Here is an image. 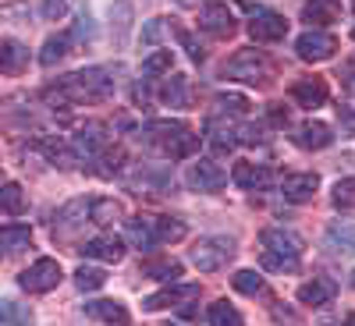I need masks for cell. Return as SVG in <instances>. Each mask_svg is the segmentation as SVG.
Wrapping results in <instances>:
<instances>
[{"label": "cell", "mask_w": 355, "mask_h": 326, "mask_svg": "<svg viewBox=\"0 0 355 326\" xmlns=\"http://www.w3.org/2000/svg\"><path fill=\"white\" fill-rule=\"evenodd\" d=\"M110 93H114V71L110 68H85V71H75V75L61 78V85L50 89L46 100L82 103V100H107Z\"/></svg>", "instance_id": "obj_1"}, {"label": "cell", "mask_w": 355, "mask_h": 326, "mask_svg": "<svg viewBox=\"0 0 355 326\" xmlns=\"http://www.w3.org/2000/svg\"><path fill=\"white\" fill-rule=\"evenodd\" d=\"M142 135L171 160H189L196 153V145H199V135L185 121H150L142 128Z\"/></svg>", "instance_id": "obj_2"}, {"label": "cell", "mask_w": 355, "mask_h": 326, "mask_svg": "<svg viewBox=\"0 0 355 326\" xmlns=\"http://www.w3.org/2000/svg\"><path fill=\"white\" fill-rule=\"evenodd\" d=\"M224 75L234 82H249V85H266L270 82V61L259 50H239L224 64Z\"/></svg>", "instance_id": "obj_3"}, {"label": "cell", "mask_w": 355, "mask_h": 326, "mask_svg": "<svg viewBox=\"0 0 355 326\" xmlns=\"http://www.w3.org/2000/svg\"><path fill=\"white\" fill-rule=\"evenodd\" d=\"M61 262L57 259H36L28 270H21V277H18V284L28 291V294H46V291H53L57 284H61Z\"/></svg>", "instance_id": "obj_4"}, {"label": "cell", "mask_w": 355, "mask_h": 326, "mask_svg": "<svg viewBox=\"0 0 355 326\" xmlns=\"http://www.w3.org/2000/svg\"><path fill=\"white\" fill-rule=\"evenodd\" d=\"M245 11L252 15V21H249V36H252L256 43H277V39L288 36V21H284V15L266 11V8H249V4H245Z\"/></svg>", "instance_id": "obj_5"}, {"label": "cell", "mask_w": 355, "mask_h": 326, "mask_svg": "<svg viewBox=\"0 0 355 326\" xmlns=\"http://www.w3.org/2000/svg\"><path fill=\"white\" fill-rule=\"evenodd\" d=\"M234 255V242L231 238H202L196 248H192V262L199 266L202 273H214Z\"/></svg>", "instance_id": "obj_6"}, {"label": "cell", "mask_w": 355, "mask_h": 326, "mask_svg": "<svg viewBox=\"0 0 355 326\" xmlns=\"http://www.w3.org/2000/svg\"><path fill=\"white\" fill-rule=\"evenodd\" d=\"M334 50H338V39L331 33H320V28H309V33H302L299 39H295V53H299L302 61H309V64L331 61Z\"/></svg>", "instance_id": "obj_7"}, {"label": "cell", "mask_w": 355, "mask_h": 326, "mask_svg": "<svg viewBox=\"0 0 355 326\" xmlns=\"http://www.w3.org/2000/svg\"><path fill=\"white\" fill-rule=\"evenodd\" d=\"M259 245L266 252H277V255H291V259H299L302 255V238L295 230H284V227H266L259 234Z\"/></svg>", "instance_id": "obj_8"}, {"label": "cell", "mask_w": 355, "mask_h": 326, "mask_svg": "<svg viewBox=\"0 0 355 326\" xmlns=\"http://www.w3.org/2000/svg\"><path fill=\"white\" fill-rule=\"evenodd\" d=\"M199 298V284H174V287H164L157 294H150V298L142 302L146 312H160V309H171V305H182V302H192Z\"/></svg>", "instance_id": "obj_9"}, {"label": "cell", "mask_w": 355, "mask_h": 326, "mask_svg": "<svg viewBox=\"0 0 355 326\" xmlns=\"http://www.w3.org/2000/svg\"><path fill=\"white\" fill-rule=\"evenodd\" d=\"M199 28L217 36V39H227L234 33V15L227 11V4H206L199 11Z\"/></svg>", "instance_id": "obj_10"}, {"label": "cell", "mask_w": 355, "mask_h": 326, "mask_svg": "<svg viewBox=\"0 0 355 326\" xmlns=\"http://www.w3.org/2000/svg\"><path fill=\"white\" fill-rule=\"evenodd\" d=\"M224 181H227V174H224V167L214 163V160H196V163L189 167V185H192L196 192H217Z\"/></svg>", "instance_id": "obj_11"}, {"label": "cell", "mask_w": 355, "mask_h": 326, "mask_svg": "<svg viewBox=\"0 0 355 326\" xmlns=\"http://www.w3.org/2000/svg\"><path fill=\"white\" fill-rule=\"evenodd\" d=\"M71 145H75V153H78V156H93V153H100L103 145H107V125H103V121H85V125H78Z\"/></svg>", "instance_id": "obj_12"}, {"label": "cell", "mask_w": 355, "mask_h": 326, "mask_svg": "<svg viewBox=\"0 0 355 326\" xmlns=\"http://www.w3.org/2000/svg\"><path fill=\"white\" fill-rule=\"evenodd\" d=\"M125 238L135 248H157L160 245V234H157V217H132L125 220Z\"/></svg>", "instance_id": "obj_13"}, {"label": "cell", "mask_w": 355, "mask_h": 326, "mask_svg": "<svg viewBox=\"0 0 355 326\" xmlns=\"http://www.w3.org/2000/svg\"><path fill=\"white\" fill-rule=\"evenodd\" d=\"M291 100L299 103V107H306V110H313V107H323L327 103V82L323 78H299L291 85Z\"/></svg>", "instance_id": "obj_14"}, {"label": "cell", "mask_w": 355, "mask_h": 326, "mask_svg": "<svg viewBox=\"0 0 355 326\" xmlns=\"http://www.w3.org/2000/svg\"><path fill=\"white\" fill-rule=\"evenodd\" d=\"M291 138H295V145H299V150H327V145L334 142L331 128L323 125V121H306V125H299Z\"/></svg>", "instance_id": "obj_15"}, {"label": "cell", "mask_w": 355, "mask_h": 326, "mask_svg": "<svg viewBox=\"0 0 355 326\" xmlns=\"http://www.w3.org/2000/svg\"><path fill=\"white\" fill-rule=\"evenodd\" d=\"M85 259H100V262H121L125 259V245L121 238H114V234H103V238H93L78 248Z\"/></svg>", "instance_id": "obj_16"}, {"label": "cell", "mask_w": 355, "mask_h": 326, "mask_svg": "<svg viewBox=\"0 0 355 326\" xmlns=\"http://www.w3.org/2000/svg\"><path fill=\"white\" fill-rule=\"evenodd\" d=\"M316 188H320V177L316 174H291V177H284L281 195L288 202H309L316 195Z\"/></svg>", "instance_id": "obj_17"}, {"label": "cell", "mask_w": 355, "mask_h": 326, "mask_svg": "<svg viewBox=\"0 0 355 326\" xmlns=\"http://www.w3.org/2000/svg\"><path fill=\"white\" fill-rule=\"evenodd\" d=\"M334 294H338V284L331 277H313L309 284L299 287V302L302 305H327V302H334Z\"/></svg>", "instance_id": "obj_18"}, {"label": "cell", "mask_w": 355, "mask_h": 326, "mask_svg": "<svg viewBox=\"0 0 355 326\" xmlns=\"http://www.w3.org/2000/svg\"><path fill=\"white\" fill-rule=\"evenodd\" d=\"M85 316H93L107 326H128V309L114 298H100V302H89L85 305Z\"/></svg>", "instance_id": "obj_19"}, {"label": "cell", "mask_w": 355, "mask_h": 326, "mask_svg": "<svg viewBox=\"0 0 355 326\" xmlns=\"http://www.w3.org/2000/svg\"><path fill=\"white\" fill-rule=\"evenodd\" d=\"M25 64H28V46L18 39H0V71L18 75L25 71Z\"/></svg>", "instance_id": "obj_20"}, {"label": "cell", "mask_w": 355, "mask_h": 326, "mask_svg": "<svg viewBox=\"0 0 355 326\" xmlns=\"http://www.w3.org/2000/svg\"><path fill=\"white\" fill-rule=\"evenodd\" d=\"M231 181L239 185V188H263L266 181H270V170L266 167H259V163H234V170H231Z\"/></svg>", "instance_id": "obj_21"}, {"label": "cell", "mask_w": 355, "mask_h": 326, "mask_svg": "<svg viewBox=\"0 0 355 326\" xmlns=\"http://www.w3.org/2000/svg\"><path fill=\"white\" fill-rule=\"evenodd\" d=\"M338 15H341L338 0H309L302 8V21H309V25H331V21H338Z\"/></svg>", "instance_id": "obj_22"}, {"label": "cell", "mask_w": 355, "mask_h": 326, "mask_svg": "<svg viewBox=\"0 0 355 326\" xmlns=\"http://www.w3.org/2000/svg\"><path fill=\"white\" fill-rule=\"evenodd\" d=\"M114 220H121V202H117V199H96V202H89V224L110 227Z\"/></svg>", "instance_id": "obj_23"}, {"label": "cell", "mask_w": 355, "mask_h": 326, "mask_svg": "<svg viewBox=\"0 0 355 326\" xmlns=\"http://www.w3.org/2000/svg\"><path fill=\"white\" fill-rule=\"evenodd\" d=\"M28 242H33V227H28V224H8V227H0V248H4V252H18Z\"/></svg>", "instance_id": "obj_24"}, {"label": "cell", "mask_w": 355, "mask_h": 326, "mask_svg": "<svg viewBox=\"0 0 355 326\" xmlns=\"http://www.w3.org/2000/svg\"><path fill=\"white\" fill-rule=\"evenodd\" d=\"M68 46H71V36H68V33L50 36V39L43 43V50H40V64H43V68H53L57 61H64V57L71 53Z\"/></svg>", "instance_id": "obj_25"}, {"label": "cell", "mask_w": 355, "mask_h": 326, "mask_svg": "<svg viewBox=\"0 0 355 326\" xmlns=\"http://www.w3.org/2000/svg\"><path fill=\"white\" fill-rule=\"evenodd\" d=\"M142 277L178 280V277H182V262H178V259H146V262H142Z\"/></svg>", "instance_id": "obj_26"}, {"label": "cell", "mask_w": 355, "mask_h": 326, "mask_svg": "<svg viewBox=\"0 0 355 326\" xmlns=\"http://www.w3.org/2000/svg\"><path fill=\"white\" fill-rule=\"evenodd\" d=\"M0 210L11 213V217H21L25 213V192H21V185H15V181L0 185Z\"/></svg>", "instance_id": "obj_27"}, {"label": "cell", "mask_w": 355, "mask_h": 326, "mask_svg": "<svg viewBox=\"0 0 355 326\" xmlns=\"http://www.w3.org/2000/svg\"><path fill=\"white\" fill-rule=\"evenodd\" d=\"M160 96H164V103H171V107H185V103H189V78H185V75L167 78V85L160 89Z\"/></svg>", "instance_id": "obj_28"}, {"label": "cell", "mask_w": 355, "mask_h": 326, "mask_svg": "<svg viewBox=\"0 0 355 326\" xmlns=\"http://www.w3.org/2000/svg\"><path fill=\"white\" fill-rule=\"evenodd\" d=\"M206 316H210V326H245L242 323V312L234 309L231 302H214Z\"/></svg>", "instance_id": "obj_29"}, {"label": "cell", "mask_w": 355, "mask_h": 326, "mask_svg": "<svg viewBox=\"0 0 355 326\" xmlns=\"http://www.w3.org/2000/svg\"><path fill=\"white\" fill-rule=\"evenodd\" d=\"M171 64H174V53H171V50H153V53L142 61V75H146V78L171 75Z\"/></svg>", "instance_id": "obj_30"}, {"label": "cell", "mask_w": 355, "mask_h": 326, "mask_svg": "<svg viewBox=\"0 0 355 326\" xmlns=\"http://www.w3.org/2000/svg\"><path fill=\"white\" fill-rule=\"evenodd\" d=\"M0 323L4 326H28L33 323V312H28L25 305H15L8 298H0Z\"/></svg>", "instance_id": "obj_31"}, {"label": "cell", "mask_w": 355, "mask_h": 326, "mask_svg": "<svg viewBox=\"0 0 355 326\" xmlns=\"http://www.w3.org/2000/svg\"><path fill=\"white\" fill-rule=\"evenodd\" d=\"M103 284H107V273L100 270V266H78V273H75L78 291H100Z\"/></svg>", "instance_id": "obj_32"}, {"label": "cell", "mask_w": 355, "mask_h": 326, "mask_svg": "<svg viewBox=\"0 0 355 326\" xmlns=\"http://www.w3.org/2000/svg\"><path fill=\"white\" fill-rule=\"evenodd\" d=\"M206 138H210V145H214L217 153H231L234 145H239L234 132H227V128H217V121H206Z\"/></svg>", "instance_id": "obj_33"}, {"label": "cell", "mask_w": 355, "mask_h": 326, "mask_svg": "<svg viewBox=\"0 0 355 326\" xmlns=\"http://www.w3.org/2000/svg\"><path fill=\"white\" fill-rule=\"evenodd\" d=\"M327 245H331V252H338V255H352V252H355V230H352V227H331Z\"/></svg>", "instance_id": "obj_34"}, {"label": "cell", "mask_w": 355, "mask_h": 326, "mask_svg": "<svg viewBox=\"0 0 355 326\" xmlns=\"http://www.w3.org/2000/svg\"><path fill=\"white\" fill-rule=\"evenodd\" d=\"M263 270H274V273H295V270H299V259H291V255H277V252H266V248H263Z\"/></svg>", "instance_id": "obj_35"}, {"label": "cell", "mask_w": 355, "mask_h": 326, "mask_svg": "<svg viewBox=\"0 0 355 326\" xmlns=\"http://www.w3.org/2000/svg\"><path fill=\"white\" fill-rule=\"evenodd\" d=\"M157 234H160V242H182L185 238V224L178 217H157Z\"/></svg>", "instance_id": "obj_36"}, {"label": "cell", "mask_w": 355, "mask_h": 326, "mask_svg": "<svg viewBox=\"0 0 355 326\" xmlns=\"http://www.w3.org/2000/svg\"><path fill=\"white\" fill-rule=\"evenodd\" d=\"M231 284H234V291H242V294H259L263 291V277L256 270H239L231 277Z\"/></svg>", "instance_id": "obj_37"}, {"label": "cell", "mask_w": 355, "mask_h": 326, "mask_svg": "<svg viewBox=\"0 0 355 326\" xmlns=\"http://www.w3.org/2000/svg\"><path fill=\"white\" fill-rule=\"evenodd\" d=\"M334 206L338 210H352L355 206V177H341L334 185Z\"/></svg>", "instance_id": "obj_38"}, {"label": "cell", "mask_w": 355, "mask_h": 326, "mask_svg": "<svg viewBox=\"0 0 355 326\" xmlns=\"http://www.w3.org/2000/svg\"><path fill=\"white\" fill-rule=\"evenodd\" d=\"M217 107H220L224 114H245V110H249V100L239 96V93H220V96H217Z\"/></svg>", "instance_id": "obj_39"}, {"label": "cell", "mask_w": 355, "mask_h": 326, "mask_svg": "<svg viewBox=\"0 0 355 326\" xmlns=\"http://www.w3.org/2000/svg\"><path fill=\"white\" fill-rule=\"evenodd\" d=\"M121 163H125V150H107V153H103V167H100V174L110 177L114 170H121Z\"/></svg>", "instance_id": "obj_40"}, {"label": "cell", "mask_w": 355, "mask_h": 326, "mask_svg": "<svg viewBox=\"0 0 355 326\" xmlns=\"http://www.w3.org/2000/svg\"><path fill=\"white\" fill-rule=\"evenodd\" d=\"M68 15V0H43V18L46 21H61Z\"/></svg>", "instance_id": "obj_41"}, {"label": "cell", "mask_w": 355, "mask_h": 326, "mask_svg": "<svg viewBox=\"0 0 355 326\" xmlns=\"http://www.w3.org/2000/svg\"><path fill=\"white\" fill-rule=\"evenodd\" d=\"M178 39H182V46L189 50V57H192V61H202V46L192 39V33H185V28H178Z\"/></svg>", "instance_id": "obj_42"}, {"label": "cell", "mask_w": 355, "mask_h": 326, "mask_svg": "<svg viewBox=\"0 0 355 326\" xmlns=\"http://www.w3.org/2000/svg\"><path fill=\"white\" fill-rule=\"evenodd\" d=\"M239 135H242L239 142H245V145H256V142H263V128H259V125H245Z\"/></svg>", "instance_id": "obj_43"}, {"label": "cell", "mask_w": 355, "mask_h": 326, "mask_svg": "<svg viewBox=\"0 0 355 326\" xmlns=\"http://www.w3.org/2000/svg\"><path fill=\"white\" fill-rule=\"evenodd\" d=\"M338 121H341V128H345V132H352V135H355V110L338 107Z\"/></svg>", "instance_id": "obj_44"}, {"label": "cell", "mask_w": 355, "mask_h": 326, "mask_svg": "<svg viewBox=\"0 0 355 326\" xmlns=\"http://www.w3.org/2000/svg\"><path fill=\"white\" fill-rule=\"evenodd\" d=\"M160 33H164V18H153L150 25H146V33H142V39H146V43H153V39H157Z\"/></svg>", "instance_id": "obj_45"}, {"label": "cell", "mask_w": 355, "mask_h": 326, "mask_svg": "<svg viewBox=\"0 0 355 326\" xmlns=\"http://www.w3.org/2000/svg\"><path fill=\"white\" fill-rule=\"evenodd\" d=\"M270 121H274V125H288V110H281V107L274 103V107H270Z\"/></svg>", "instance_id": "obj_46"}, {"label": "cell", "mask_w": 355, "mask_h": 326, "mask_svg": "<svg viewBox=\"0 0 355 326\" xmlns=\"http://www.w3.org/2000/svg\"><path fill=\"white\" fill-rule=\"evenodd\" d=\"M345 326H355V312H352V316H348V323H345Z\"/></svg>", "instance_id": "obj_47"}, {"label": "cell", "mask_w": 355, "mask_h": 326, "mask_svg": "<svg viewBox=\"0 0 355 326\" xmlns=\"http://www.w3.org/2000/svg\"><path fill=\"white\" fill-rule=\"evenodd\" d=\"M352 287H355V273H352Z\"/></svg>", "instance_id": "obj_48"}, {"label": "cell", "mask_w": 355, "mask_h": 326, "mask_svg": "<svg viewBox=\"0 0 355 326\" xmlns=\"http://www.w3.org/2000/svg\"><path fill=\"white\" fill-rule=\"evenodd\" d=\"M352 8H355V0H352Z\"/></svg>", "instance_id": "obj_49"}, {"label": "cell", "mask_w": 355, "mask_h": 326, "mask_svg": "<svg viewBox=\"0 0 355 326\" xmlns=\"http://www.w3.org/2000/svg\"><path fill=\"white\" fill-rule=\"evenodd\" d=\"M352 39H355V33H352Z\"/></svg>", "instance_id": "obj_50"}]
</instances>
